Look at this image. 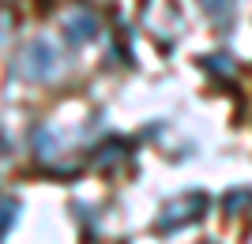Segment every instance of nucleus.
<instances>
[{
	"instance_id": "nucleus-3",
	"label": "nucleus",
	"mask_w": 252,
	"mask_h": 244,
	"mask_svg": "<svg viewBox=\"0 0 252 244\" xmlns=\"http://www.w3.org/2000/svg\"><path fill=\"white\" fill-rule=\"evenodd\" d=\"M64 38L72 45H87L98 38V19L91 11H72L68 19H64Z\"/></svg>"
},
{
	"instance_id": "nucleus-5",
	"label": "nucleus",
	"mask_w": 252,
	"mask_h": 244,
	"mask_svg": "<svg viewBox=\"0 0 252 244\" xmlns=\"http://www.w3.org/2000/svg\"><path fill=\"white\" fill-rule=\"evenodd\" d=\"M203 68H207L211 75H233L237 72V64H233V56H226V53H207L203 56Z\"/></svg>"
},
{
	"instance_id": "nucleus-6",
	"label": "nucleus",
	"mask_w": 252,
	"mask_h": 244,
	"mask_svg": "<svg viewBox=\"0 0 252 244\" xmlns=\"http://www.w3.org/2000/svg\"><path fill=\"white\" fill-rule=\"evenodd\" d=\"M125 147H128L125 139H109V143H102V147H98V154H94L98 165H113L117 158H125Z\"/></svg>"
},
{
	"instance_id": "nucleus-4",
	"label": "nucleus",
	"mask_w": 252,
	"mask_h": 244,
	"mask_svg": "<svg viewBox=\"0 0 252 244\" xmlns=\"http://www.w3.org/2000/svg\"><path fill=\"white\" fill-rule=\"evenodd\" d=\"M31 143H34V154H42V158H53L57 154V132L45 124H38L31 132Z\"/></svg>"
},
{
	"instance_id": "nucleus-2",
	"label": "nucleus",
	"mask_w": 252,
	"mask_h": 244,
	"mask_svg": "<svg viewBox=\"0 0 252 244\" xmlns=\"http://www.w3.org/2000/svg\"><path fill=\"white\" fill-rule=\"evenodd\" d=\"M57 72V49L45 38H34L15 53V75L19 79H31V83H42Z\"/></svg>"
},
{
	"instance_id": "nucleus-7",
	"label": "nucleus",
	"mask_w": 252,
	"mask_h": 244,
	"mask_svg": "<svg viewBox=\"0 0 252 244\" xmlns=\"http://www.w3.org/2000/svg\"><path fill=\"white\" fill-rule=\"evenodd\" d=\"M249 203H252L249 188H237V191H226V195H222V207H226L230 214H241V207H249Z\"/></svg>"
},
{
	"instance_id": "nucleus-1",
	"label": "nucleus",
	"mask_w": 252,
	"mask_h": 244,
	"mask_svg": "<svg viewBox=\"0 0 252 244\" xmlns=\"http://www.w3.org/2000/svg\"><path fill=\"white\" fill-rule=\"evenodd\" d=\"M203 211H207V195H203V191H181V195L166 199L155 229L158 233H177V229H185V225L200 222Z\"/></svg>"
},
{
	"instance_id": "nucleus-8",
	"label": "nucleus",
	"mask_w": 252,
	"mask_h": 244,
	"mask_svg": "<svg viewBox=\"0 0 252 244\" xmlns=\"http://www.w3.org/2000/svg\"><path fill=\"white\" fill-rule=\"evenodd\" d=\"M19 222V203L15 199H4V214H0V229H4V237L11 233V225Z\"/></svg>"
},
{
	"instance_id": "nucleus-9",
	"label": "nucleus",
	"mask_w": 252,
	"mask_h": 244,
	"mask_svg": "<svg viewBox=\"0 0 252 244\" xmlns=\"http://www.w3.org/2000/svg\"><path fill=\"white\" fill-rule=\"evenodd\" d=\"M200 4H203V11H207L211 19H226L233 11V0H200Z\"/></svg>"
}]
</instances>
